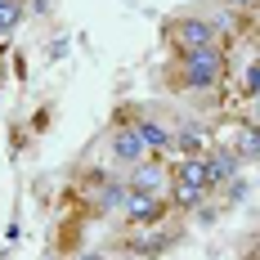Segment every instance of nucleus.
<instances>
[{
	"instance_id": "obj_1",
	"label": "nucleus",
	"mask_w": 260,
	"mask_h": 260,
	"mask_svg": "<svg viewBox=\"0 0 260 260\" xmlns=\"http://www.w3.org/2000/svg\"><path fill=\"white\" fill-rule=\"evenodd\" d=\"M229 72V54L224 45H207V50H184L171 58V85L188 90V94H207L220 90V81Z\"/></svg>"
},
{
	"instance_id": "obj_2",
	"label": "nucleus",
	"mask_w": 260,
	"mask_h": 260,
	"mask_svg": "<svg viewBox=\"0 0 260 260\" xmlns=\"http://www.w3.org/2000/svg\"><path fill=\"white\" fill-rule=\"evenodd\" d=\"M166 45L175 54L184 50H207V45H224V27L215 18H202V14H188V18H175L166 27Z\"/></svg>"
},
{
	"instance_id": "obj_3",
	"label": "nucleus",
	"mask_w": 260,
	"mask_h": 260,
	"mask_svg": "<svg viewBox=\"0 0 260 260\" xmlns=\"http://www.w3.org/2000/svg\"><path fill=\"white\" fill-rule=\"evenodd\" d=\"M166 215H171V198H161V193H126V207H121V224L126 229H157V224H166Z\"/></svg>"
},
{
	"instance_id": "obj_4",
	"label": "nucleus",
	"mask_w": 260,
	"mask_h": 260,
	"mask_svg": "<svg viewBox=\"0 0 260 260\" xmlns=\"http://www.w3.org/2000/svg\"><path fill=\"white\" fill-rule=\"evenodd\" d=\"M108 153H112V161L117 166H139L144 157H148V148H144V139H139V130H135V121H130V112L121 108L117 112V130H112V144H108Z\"/></svg>"
},
{
	"instance_id": "obj_5",
	"label": "nucleus",
	"mask_w": 260,
	"mask_h": 260,
	"mask_svg": "<svg viewBox=\"0 0 260 260\" xmlns=\"http://www.w3.org/2000/svg\"><path fill=\"white\" fill-rule=\"evenodd\" d=\"M90 184H94V193H90V211H94V215H121L130 184L121 180V175H108V171H94Z\"/></svg>"
},
{
	"instance_id": "obj_6",
	"label": "nucleus",
	"mask_w": 260,
	"mask_h": 260,
	"mask_svg": "<svg viewBox=\"0 0 260 260\" xmlns=\"http://www.w3.org/2000/svg\"><path fill=\"white\" fill-rule=\"evenodd\" d=\"M180 242V229H171V224H157V229H135V234L121 242V251H130V256H139V260H157V256H166L171 247Z\"/></svg>"
},
{
	"instance_id": "obj_7",
	"label": "nucleus",
	"mask_w": 260,
	"mask_h": 260,
	"mask_svg": "<svg viewBox=\"0 0 260 260\" xmlns=\"http://www.w3.org/2000/svg\"><path fill=\"white\" fill-rule=\"evenodd\" d=\"M202 161H207V175H211V193H220L229 180L242 175V157H238L229 144H211L207 153H202Z\"/></svg>"
},
{
	"instance_id": "obj_8",
	"label": "nucleus",
	"mask_w": 260,
	"mask_h": 260,
	"mask_svg": "<svg viewBox=\"0 0 260 260\" xmlns=\"http://www.w3.org/2000/svg\"><path fill=\"white\" fill-rule=\"evenodd\" d=\"M126 184L135 193H161V198H166V188H171V166H161V157H144L139 166H130Z\"/></svg>"
},
{
	"instance_id": "obj_9",
	"label": "nucleus",
	"mask_w": 260,
	"mask_h": 260,
	"mask_svg": "<svg viewBox=\"0 0 260 260\" xmlns=\"http://www.w3.org/2000/svg\"><path fill=\"white\" fill-rule=\"evenodd\" d=\"M135 130H139V139H144L148 157L171 153V135H175V130L166 126V121H157V117H135Z\"/></svg>"
},
{
	"instance_id": "obj_10",
	"label": "nucleus",
	"mask_w": 260,
	"mask_h": 260,
	"mask_svg": "<svg viewBox=\"0 0 260 260\" xmlns=\"http://www.w3.org/2000/svg\"><path fill=\"white\" fill-rule=\"evenodd\" d=\"M207 148H211V135L202 126H180L171 135V153L175 157H202Z\"/></svg>"
},
{
	"instance_id": "obj_11",
	"label": "nucleus",
	"mask_w": 260,
	"mask_h": 260,
	"mask_svg": "<svg viewBox=\"0 0 260 260\" xmlns=\"http://www.w3.org/2000/svg\"><path fill=\"white\" fill-rule=\"evenodd\" d=\"M229 148L242 157V166H247V161H260V121H242V126H234Z\"/></svg>"
},
{
	"instance_id": "obj_12",
	"label": "nucleus",
	"mask_w": 260,
	"mask_h": 260,
	"mask_svg": "<svg viewBox=\"0 0 260 260\" xmlns=\"http://www.w3.org/2000/svg\"><path fill=\"white\" fill-rule=\"evenodd\" d=\"M256 94H260V58H251V63L242 68V99L251 104Z\"/></svg>"
},
{
	"instance_id": "obj_13",
	"label": "nucleus",
	"mask_w": 260,
	"mask_h": 260,
	"mask_svg": "<svg viewBox=\"0 0 260 260\" xmlns=\"http://www.w3.org/2000/svg\"><path fill=\"white\" fill-rule=\"evenodd\" d=\"M220 193L229 198V207H238V202L247 198V175H238V180H229V184H224V188H220Z\"/></svg>"
},
{
	"instance_id": "obj_14",
	"label": "nucleus",
	"mask_w": 260,
	"mask_h": 260,
	"mask_svg": "<svg viewBox=\"0 0 260 260\" xmlns=\"http://www.w3.org/2000/svg\"><path fill=\"white\" fill-rule=\"evenodd\" d=\"M220 5H229V9H238V14H256L260 0H220Z\"/></svg>"
},
{
	"instance_id": "obj_15",
	"label": "nucleus",
	"mask_w": 260,
	"mask_h": 260,
	"mask_svg": "<svg viewBox=\"0 0 260 260\" xmlns=\"http://www.w3.org/2000/svg\"><path fill=\"white\" fill-rule=\"evenodd\" d=\"M68 260H108V256H104V251H72Z\"/></svg>"
},
{
	"instance_id": "obj_16",
	"label": "nucleus",
	"mask_w": 260,
	"mask_h": 260,
	"mask_svg": "<svg viewBox=\"0 0 260 260\" xmlns=\"http://www.w3.org/2000/svg\"><path fill=\"white\" fill-rule=\"evenodd\" d=\"M247 260H260V234L251 238V247H247Z\"/></svg>"
},
{
	"instance_id": "obj_17",
	"label": "nucleus",
	"mask_w": 260,
	"mask_h": 260,
	"mask_svg": "<svg viewBox=\"0 0 260 260\" xmlns=\"http://www.w3.org/2000/svg\"><path fill=\"white\" fill-rule=\"evenodd\" d=\"M251 121H260V94L251 99Z\"/></svg>"
},
{
	"instance_id": "obj_18",
	"label": "nucleus",
	"mask_w": 260,
	"mask_h": 260,
	"mask_svg": "<svg viewBox=\"0 0 260 260\" xmlns=\"http://www.w3.org/2000/svg\"><path fill=\"white\" fill-rule=\"evenodd\" d=\"M5 50H9V36H5V31H0V54H5Z\"/></svg>"
},
{
	"instance_id": "obj_19",
	"label": "nucleus",
	"mask_w": 260,
	"mask_h": 260,
	"mask_svg": "<svg viewBox=\"0 0 260 260\" xmlns=\"http://www.w3.org/2000/svg\"><path fill=\"white\" fill-rule=\"evenodd\" d=\"M0 85H5V54H0Z\"/></svg>"
},
{
	"instance_id": "obj_20",
	"label": "nucleus",
	"mask_w": 260,
	"mask_h": 260,
	"mask_svg": "<svg viewBox=\"0 0 260 260\" xmlns=\"http://www.w3.org/2000/svg\"><path fill=\"white\" fill-rule=\"evenodd\" d=\"M9 5H18V0H0V9H9Z\"/></svg>"
},
{
	"instance_id": "obj_21",
	"label": "nucleus",
	"mask_w": 260,
	"mask_h": 260,
	"mask_svg": "<svg viewBox=\"0 0 260 260\" xmlns=\"http://www.w3.org/2000/svg\"><path fill=\"white\" fill-rule=\"evenodd\" d=\"M45 260H58V256H45Z\"/></svg>"
}]
</instances>
